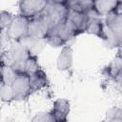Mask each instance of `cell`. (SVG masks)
Listing matches in <instances>:
<instances>
[{
	"label": "cell",
	"mask_w": 122,
	"mask_h": 122,
	"mask_svg": "<svg viewBox=\"0 0 122 122\" xmlns=\"http://www.w3.org/2000/svg\"><path fill=\"white\" fill-rule=\"evenodd\" d=\"M50 30L54 32L65 44H67L70 40H71L74 37H76L75 34L73 33L72 30L69 27V25L66 22L61 24V25H59V26H57V27H54V28L51 29Z\"/></svg>",
	"instance_id": "obj_16"
},
{
	"label": "cell",
	"mask_w": 122,
	"mask_h": 122,
	"mask_svg": "<svg viewBox=\"0 0 122 122\" xmlns=\"http://www.w3.org/2000/svg\"><path fill=\"white\" fill-rule=\"evenodd\" d=\"M0 70L2 74V84H5V85L10 86L13 83V81L17 78V76L20 74L15 70H13L10 66L4 65L2 63H0Z\"/></svg>",
	"instance_id": "obj_17"
},
{
	"label": "cell",
	"mask_w": 122,
	"mask_h": 122,
	"mask_svg": "<svg viewBox=\"0 0 122 122\" xmlns=\"http://www.w3.org/2000/svg\"><path fill=\"white\" fill-rule=\"evenodd\" d=\"M0 99L2 102H11L14 100L13 92L10 85H0Z\"/></svg>",
	"instance_id": "obj_19"
},
{
	"label": "cell",
	"mask_w": 122,
	"mask_h": 122,
	"mask_svg": "<svg viewBox=\"0 0 122 122\" xmlns=\"http://www.w3.org/2000/svg\"><path fill=\"white\" fill-rule=\"evenodd\" d=\"M10 87L13 92L14 100H25L31 94L29 76L25 73H20Z\"/></svg>",
	"instance_id": "obj_8"
},
{
	"label": "cell",
	"mask_w": 122,
	"mask_h": 122,
	"mask_svg": "<svg viewBox=\"0 0 122 122\" xmlns=\"http://www.w3.org/2000/svg\"><path fill=\"white\" fill-rule=\"evenodd\" d=\"M89 19L90 16L87 13L70 9L66 23L72 30L75 36H78L79 34L86 32L89 24Z\"/></svg>",
	"instance_id": "obj_4"
},
{
	"label": "cell",
	"mask_w": 122,
	"mask_h": 122,
	"mask_svg": "<svg viewBox=\"0 0 122 122\" xmlns=\"http://www.w3.org/2000/svg\"><path fill=\"white\" fill-rule=\"evenodd\" d=\"M69 11H70L69 1H61V0L47 1V5L43 11V14L48 21L50 30L65 23Z\"/></svg>",
	"instance_id": "obj_2"
},
{
	"label": "cell",
	"mask_w": 122,
	"mask_h": 122,
	"mask_svg": "<svg viewBox=\"0 0 122 122\" xmlns=\"http://www.w3.org/2000/svg\"><path fill=\"white\" fill-rule=\"evenodd\" d=\"M28 24H29V19H27L26 17L20 14L13 16L10 25L7 29V35L13 42L21 41L25 36H27Z\"/></svg>",
	"instance_id": "obj_5"
},
{
	"label": "cell",
	"mask_w": 122,
	"mask_h": 122,
	"mask_svg": "<svg viewBox=\"0 0 122 122\" xmlns=\"http://www.w3.org/2000/svg\"><path fill=\"white\" fill-rule=\"evenodd\" d=\"M46 5V0H22L19 2V14L30 20L42 14Z\"/></svg>",
	"instance_id": "obj_7"
},
{
	"label": "cell",
	"mask_w": 122,
	"mask_h": 122,
	"mask_svg": "<svg viewBox=\"0 0 122 122\" xmlns=\"http://www.w3.org/2000/svg\"><path fill=\"white\" fill-rule=\"evenodd\" d=\"M12 19H13V15L10 12L6 10L0 11V32H2L4 30H7L9 28Z\"/></svg>",
	"instance_id": "obj_20"
},
{
	"label": "cell",
	"mask_w": 122,
	"mask_h": 122,
	"mask_svg": "<svg viewBox=\"0 0 122 122\" xmlns=\"http://www.w3.org/2000/svg\"><path fill=\"white\" fill-rule=\"evenodd\" d=\"M21 44L28 50V51L32 54L37 56V54H39V52L42 51L43 49V45H44V40H40V39H36L30 36H25L21 41Z\"/></svg>",
	"instance_id": "obj_15"
},
{
	"label": "cell",
	"mask_w": 122,
	"mask_h": 122,
	"mask_svg": "<svg viewBox=\"0 0 122 122\" xmlns=\"http://www.w3.org/2000/svg\"><path fill=\"white\" fill-rule=\"evenodd\" d=\"M121 61H122L121 56L118 53L116 55V57H114V59L103 71V72L105 73L106 76H108L109 78H111L118 83H120V79H121V68H122Z\"/></svg>",
	"instance_id": "obj_13"
},
{
	"label": "cell",
	"mask_w": 122,
	"mask_h": 122,
	"mask_svg": "<svg viewBox=\"0 0 122 122\" xmlns=\"http://www.w3.org/2000/svg\"><path fill=\"white\" fill-rule=\"evenodd\" d=\"M49 30H50V27L43 13L29 20L28 31H27L28 36L44 40Z\"/></svg>",
	"instance_id": "obj_6"
},
{
	"label": "cell",
	"mask_w": 122,
	"mask_h": 122,
	"mask_svg": "<svg viewBox=\"0 0 122 122\" xmlns=\"http://www.w3.org/2000/svg\"><path fill=\"white\" fill-rule=\"evenodd\" d=\"M0 120H1V110H0Z\"/></svg>",
	"instance_id": "obj_24"
},
{
	"label": "cell",
	"mask_w": 122,
	"mask_h": 122,
	"mask_svg": "<svg viewBox=\"0 0 122 122\" xmlns=\"http://www.w3.org/2000/svg\"><path fill=\"white\" fill-rule=\"evenodd\" d=\"M86 32L93 34L104 41H107L108 39V33L104 29V23L101 17L98 16H90Z\"/></svg>",
	"instance_id": "obj_11"
},
{
	"label": "cell",
	"mask_w": 122,
	"mask_h": 122,
	"mask_svg": "<svg viewBox=\"0 0 122 122\" xmlns=\"http://www.w3.org/2000/svg\"><path fill=\"white\" fill-rule=\"evenodd\" d=\"M117 1L112 0H97L93 1V10L98 17L106 16L116 6Z\"/></svg>",
	"instance_id": "obj_14"
},
{
	"label": "cell",
	"mask_w": 122,
	"mask_h": 122,
	"mask_svg": "<svg viewBox=\"0 0 122 122\" xmlns=\"http://www.w3.org/2000/svg\"><path fill=\"white\" fill-rule=\"evenodd\" d=\"M70 111V102L65 98H58L53 102L52 109L50 112L56 122H68Z\"/></svg>",
	"instance_id": "obj_9"
},
{
	"label": "cell",
	"mask_w": 122,
	"mask_h": 122,
	"mask_svg": "<svg viewBox=\"0 0 122 122\" xmlns=\"http://www.w3.org/2000/svg\"><path fill=\"white\" fill-rule=\"evenodd\" d=\"M40 65L38 62V58L35 55H30L29 58L27 59L26 63H25V68H24V73L27 75H30L33 72H35L36 71H38L40 69Z\"/></svg>",
	"instance_id": "obj_18"
},
{
	"label": "cell",
	"mask_w": 122,
	"mask_h": 122,
	"mask_svg": "<svg viewBox=\"0 0 122 122\" xmlns=\"http://www.w3.org/2000/svg\"><path fill=\"white\" fill-rule=\"evenodd\" d=\"M1 33H2V32H0V46H1V44H2V37H1Z\"/></svg>",
	"instance_id": "obj_23"
},
{
	"label": "cell",
	"mask_w": 122,
	"mask_h": 122,
	"mask_svg": "<svg viewBox=\"0 0 122 122\" xmlns=\"http://www.w3.org/2000/svg\"><path fill=\"white\" fill-rule=\"evenodd\" d=\"M73 62V51L71 46H64L57 57V69L60 71H68L71 68Z\"/></svg>",
	"instance_id": "obj_12"
},
{
	"label": "cell",
	"mask_w": 122,
	"mask_h": 122,
	"mask_svg": "<svg viewBox=\"0 0 122 122\" xmlns=\"http://www.w3.org/2000/svg\"><path fill=\"white\" fill-rule=\"evenodd\" d=\"M105 25L110 31L107 43L113 47H120L122 38V2L117 1L115 8L106 15Z\"/></svg>",
	"instance_id": "obj_1"
},
{
	"label": "cell",
	"mask_w": 122,
	"mask_h": 122,
	"mask_svg": "<svg viewBox=\"0 0 122 122\" xmlns=\"http://www.w3.org/2000/svg\"><path fill=\"white\" fill-rule=\"evenodd\" d=\"M31 122H56V121L53 118L51 112H40L32 117Z\"/></svg>",
	"instance_id": "obj_21"
},
{
	"label": "cell",
	"mask_w": 122,
	"mask_h": 122,
	"mask_svg": "<svg viewBox=\"0 0 122 122\" xmlns=\"http://www.w3.org/2000/svg\"><path fill=\"white\" fill-rule=\"evenodd\" d=\"M28 76H29V82H30L31 93L48 87L50 84L47 73L44 71V70L42 68H40L38 71H36L35 72H33Z\"/></svg>",
	"instance_id": "obj_10"
},
{
	"label": "cell",
	"mask_w": 122,
	"mask_h": 122,
	"mask_svg": "<svg viewBox=\"0 0 122 122\" xmlns=\"http://www.w3.org/2000/svg\"><path fill=\"white\" fill-rule=\"evenodd\" d=\"M0 85H2V74H1V70H0Z\"/></svg>",
	"instance_id": "obj_22"
},
{
	"label": "cell",
	"mask_w": 122,
	"mask_h": 122,
	"mask_svg": "<svg viewBox=\"0 0 122 122\" xmlns=\"http://www.w3.org/2000/svg\"><path fill=\"white\" fill-rule=\"evenodd\" d=\"M31 55L21 42H13L10 48L4 53L0 63L10 66L18 73H24L25 63L29 56Z\"/></svg>",
	"instance_id": "obj_3"
}]
</instances>
